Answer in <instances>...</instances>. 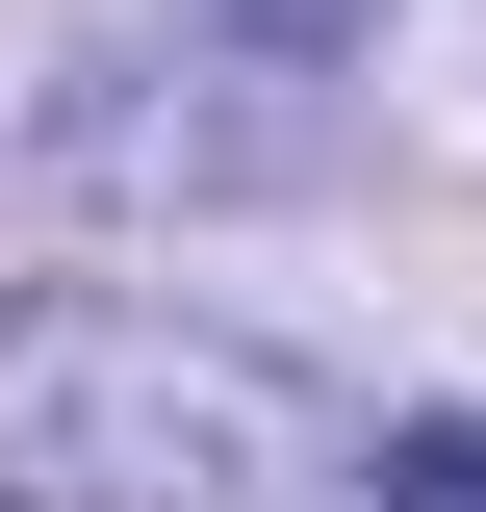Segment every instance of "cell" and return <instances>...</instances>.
<instances>
[{
  "mask_svg": "<svg viewBox=\"0 0 486 512\" xmlns=\"http://www.w3.org/2000/svg\"><path fill=\"white\" fill-rule=\"evenodd\" d=\"M359 410L231 308L154 282H26L0 308V512H333Z\"/></svg>",
  "mask_w": 486,
  "mask_h": 512,
  "instance_id": "obj_1",
  "label": "cell"
},
{
  "mask_svg": "<svg viewBox=\"0 0 486 512\" xmlns=\"http://www.w3.org/2000/svg\"><path fill=\"white\" fill-rule=\"evenodd\" d=\"M384 512H486V410H410V436H359Z\"/></svg>",
  "mask_w": 486,
  "mask_h": 512,
  "instance_id": "obj_2",
  "label": "cell"
},
{
  "mask_svg": "<svg viewBox=\"0 0 486 512\" xmlns=\"http://www.w3.org/2000/svg\"><path fill=\"white\" fill-rule=\"evenodd\" d=\"M205 26H231V52H359L384 0H205Z\"/></svg>",
  "mask_w": 486,
  "mask_h": 512,
  "instance_id": "obj_3",
  "label": "cell"
}]
</instances>
